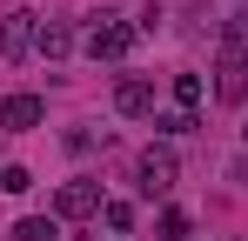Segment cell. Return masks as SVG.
I'll use <instances>...</instances> for the list:
<instances>
[{"label":"cell","instance_id":"obj_1","mask_svg":"<svg viewBox=\"0 0 248 241\" xmlns=\"http://www.w3.org/2000/svg\"><path fill=\"white\" fill-rule=\"evenodd\" d=\"M242 94H248V47L221 34V60H215V101H228V107H235Z\"/></svg>","mask_w":248,"mask_h":241},{"label":"cell","instance_id":"obj_2","mask_svg":"<svg viewBox=\"0 0 248 241\" xmlns=\"http://www.w3.org/2000/svg\"><path fill=\"white\" fill-rule=\"evenodd\" d=\"M34 40H41V14H27V7H20V14H7V20H0V54H7V60H27V47H34Z\"/></svg>","mask_w":248,"mask_h":241},{"label":"cell","instance_id":"obj_7","mask_svg":"<svg viewBox=\"0 0 248 241\" xmlns=\"http://www.w3.org/2000/svg\"><path fill=\"white\" fill-rule=\"evenodd\" d=\"M114 107H121V114H134V120H141V114H155V87H148V80H134V74H127L121 87H114Z\"/></svg>","mask_w":248,"mask_h":241},{"label":"cell","instance_id":"obj_3","mask_svg":"<svg viewBox=\"0 0 248 241\" xmlns=\"http://www.w3.org/2000/svg\"><path fill=\"white\" fill-rule=\"evenodd\" d=\"M127 47H134V27H121V20H101L87 34V54L94 60H127Z\"/></svg>","mask_w":248,"mask_h":241},{"label":"cell","instance_id":"obj_5","mask_svg":"<svg viewBox=\"0 0 248 241\" xmlns=\"http://www.w3.org/2000/svg\"><path fill=\"white\" fill-rule=\"evenodd\" d=\"M134 174H141V195H168V188H174V154H168V148H148Z\"/></svg>","mask_w":248,"mask_h":241},{"label":"cell","instance_id":"obj_10","mask_svg":"<svg viewBox=\"0 0 248 241\" xmlns=\"http://www.w3.org/2000/svg\"><path fill=\"white\" fill-rule=\"evenodd\" d=\"M14 241H61V228H54V221H20Z\"/></svg>","mask_w":248,"mask_h":241},{"label":"cell","instance_id":"obj_6","mask_svg":"<svg viewBox=\"0 0 248 241\" xmlns=\"http://www.w3.org/2000/svg\"><path fill=\"white\" fill-rule=\"evenodd\" d=\"M54 208H61L67 221H81V214H94V208H101V188H94V181H67V188L54 195Z\"/></svg>","mask_w":248,"mask_h":241},{"label":"cell","instance_id":"obj_14","mask_svg":"<svg viewBox=\"0 0 248 241\" xmlns=\"http://www.w3.org/2000/svg\"><path fill=\"white\" fill-rule=\"evenodd\" d=\"M127 221H134V214H127V201H108V228H114V235H127Z\"/></svg>","mask_w":248,"mask_h":241},{"label":"cell","instance_id":"obj_12","mask_svg":"<svg viewBox=\"0 0 248 241\" xmlns=\"http://www.w3.org/2000/svg\"><path fill=\"white\" fill-rule=\"evenodd\" d=\"M161 235H168V241L188 235V214H181V208H168V214H161Z\"/></svg>","mask_w":248,"mask_h":241},{"label":"cell","instance_id":"obj_9","mask_svg":"<svg viewBox=\"0 0 248 241\" xmlns=\"http://www.w3.org/2000/svg\"><path fill=\"white\" fill-rule=\"evenodd\" d=\"M174 101H181V114L202 101V74H174Z\"/></svg>","mask_w":248,"mask_h":241},{"label":"cell","instance_id":"obj_15","mask_svg":"<svg viewBox=\"0 0 248 241\" xmlns=\"http://www.w3.org/2000/svg\"><path fill=\"white\" fill-rule=\"evenodd\" d=\"M228 40H242V47H248V7L235 14V27H228Z\"/></svg>","mask_w":248,"mask_h":241},{"label":"cell","instance_id":"obj_11","mask_svg":"<svg viewBox=\"0 0 248 241\" xmlns=\"http://www.w3.org/2000/svg\"><path fill=\"white\" fill-rule=\"evenodd\" d=\"M0 188H7V195H27L34 181H27V167H0Z\"/></svg>","mask_w":248,"mask_h":241},{"label":"cell","instance_id":"obj_13","mask_svg":"<svg viewBox=\"0 0 248 241\" xmlns=\"http://www.w3.org/2000/svg\"><path fill=\"white\" fill-rule=\"evenodd\" d=\"M155 127H161V134H188V127H195V114H181V107H174V114H161Z\"/></svg>","mask_w":248,"mask_h":241},{"label":"cell","instance_id":"obj_4","mask_svg":"<svg viewBox=\"0 0 248 241\" xmlns=\"http://www.w3.org/2000/svg\"><path fill=\"white\" fill-rule=\"evenodd\" d=\"M41 114H47V101H41V94H7V101H0V127H14V134L41 127Z\"/></svg>","mask_w":248,"mask_h":241},{"label":"cell","instance_id":"obj_8","mask_svg":"<svg viewBox=\"0 0 248 241\" xmlns=\"http://www.w3.org/2000/svg\"><path fill=\"white\" fill-rule=\"evenodd\" d=\"M34 47H41L47 60H61V54L74 47V34H67V20H41V40H34Z\"/></svg>","mask_w":248,"mask_h":241}]
</instances>
